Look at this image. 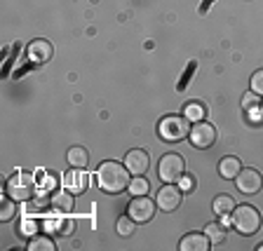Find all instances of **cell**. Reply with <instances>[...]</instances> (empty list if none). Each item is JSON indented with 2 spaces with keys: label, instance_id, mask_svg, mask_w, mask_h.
I'll list each match as a JSON object with an SVG mask.
<instances>
[{
  "label": "cell",
  "instance_id": "cell-1",
  "mask_svg": "<svg viewBox=\"0 0 263 251\" xmlns=\"http://www.w3.org/2000/svg\"><path fill=\"white\" fill-rule=\"evenodd\" d=\"M129 181H132V174L127 167H122L120 162H101L97 169V183L99 188L108 195H120L129 188Z\"/></svg>",
  "mask_w": 263,
  "mask_h": 251
},
{
  "label": "cell",
  "instance_id": "cell-2",
  "mask_svg": "<svg viewBox=\"0 0 263 251\" xmlns=\"http://www.w3.org/2000/svg\"><path fill=\"white\" fill-rule=\"evenodd\" d=\"M7 195L14 200V202H31L35 192H38V183H35V174H28V171H16L10 176L7 181Z\"/></svg>",
  "mask_w": 263,
  "mask_h": 251
},
{
  "label": "cell",
  "instance_id": "cell-3",
  "mask_svg": "<svg viewBox=\"0 0 263 251\" xmlns=\"http://www.w3.org/2000/svg\"><path fill=\"white\" fill-rule=\"evenodd\" d=\"M230 225L240 233V235H256L258 230H261V214H258L256 207L252 204H240L235 207L233 216H230Z\"/></svg>",
  "mask_w": 263,
  "mask_h": 251
},
{
  "label": "cell",
  "instance_id": "cell-4",
  "mask_svg": "<svg viewBox=\"0 0 263 251\" xmlns=\"http://www.w3.org/2000/svg\"><path fill=\"white\" fill-rule=\"evenodd\" d=\"M158 134L167 143H179L191 134V120L186 115H167L158 125Z\"/></svg>",
  "mask_w": 263,
  "mask_h": 251
},
{
  "label": "cell",
  "instance_id": "cell-5",
  "mask_svg": "<svg viewBox=\"0 0 263 251\" xmlns=\"http://www.w3.org/2000/svg\"><path fill=\"white\" fill-rule=\"evenodd\" d=\"M183 174H186V162H183L181 155L176 153L162 155V160L158 164V176L162 183H179L183 179Z\"/></svg>",
  "mask_w": 263,
  "mask_h": 251
},
{
  "label": "cell",
  "instance_id": "cell-6",
  "mask_svg": "<svg viewBox=\"0 0 263 251\" xmlns=\"http://www.w3.org/2000/svg\"><path fill=\"white\" fill-rule=\"evenodd\" d=\"M155 207H158V204H153V200H151V197L137 195V197H132V202L127 204V214H129L137 223H148V221L153 219Z\"/></svg>",
  "mask_w": 263,
  "mask_h": 251
},
{
  "label": "cell",
  "instance_id": "cell-7",
  "mask_svg": "<svg viewBox=\"0 0 263 251\" xmlns=\"http://www.w3.org/2000/svg\"><path fill=\"white\" fill-rule=\"evenodd\" d=\"M235 183H237V190L245 192V195H256L263 186V176L258 169H252V167H242L240 174L235 176Z\"/></svg>",
  "mask_w": 263,
  "mask_h": 251
},
{
  "label": "cell",
  "instance_id": "cell-8",
  "mask_svg": "<svg viewBox=\"0 0 263 251\" xmlns=\"http://www.w3.org/2000/svg\"><path fill=\"white\" fill-rule=\"evenodd\" d=\"M181 188L176 183H164L158 190V197H155V204H158L162 211H174V209L181 207Z\"/></svg>",
  "mask_w": 263,
  "mask_h": 251
},
{
  "label": "cell",
  "instance_id": "cell-9",
  "mask_svg": "<svg viewBox=\"0 0 263 251\" xmlns=\"http://www.w3.org/2000/svg\"><path fill=\"white\" fill-rule=\"evenodd\" d=\"M191 143L195 148H209V146H214V141H216V129H214L209 122H204V120H200V122H195V127L191 129Z\"/></svg>",
  "mask_w": 263,
  "mask_h": 251
},
{
  "label": "cell",
  "instance_id": "cell-10",
  "mask_svg": "<svg viewBox=\"0 0 263 251\" xmlns=\"http://www.w3.org/2000/svg\"><path fill=\"white\" fill-rule=\"evenodd\" d=\"M125 167L129 169L132 176H143L148 171V167H151V158H148V153L143 148H134V150L127 153Z\"/></svg>",
  "mask_w": 263,
  "mask_h": 251
},
{
  "label": "cell",
  "instance_id": "cell-11",
  "mask_svg": "<svg viewBox=\"0 0 263 251\" xmlns=\"http://www.w3.org/2000/svg\"><path fill=\"white\" fill-rule=\"evenodd\" d=\"M26 54H28V59H31L33 64H47V61L54 56V47H52L49 40L38 38V40H33V43L28 45Z\"/></svg>",
  "mask_w": 263,
  "mask_h": 251
},
{
  "label": "cell",
  "instance_id": "cell-12",
  "mask_svg": "<svg viewBox=\"0 0 263 251\" xmlns=\"http://www.w3.org/2000/svg\"><path fill=\"white\" fill-rule=\"evenodd\" d=\"M212 242L204 233H191L179 242V251H209Z\"/></svg>",
  "mask_w": 263,
  "mask_h": 251
},
{
  "label": "cell",
  "instance_id": "cell-13",
  "mask_svg": "<svg viewBox=\"0 0 263 251\" xmlns=\"http://www.w3.org/2000/svg\"><path fill=\"white\" fill-rule=\"evenodd\" d=\"M87 183H89V179H87V174L82 169H73V171H68V174L64 176V188H68V190L73 192V195H80V192H85L87 190Z\"/></svg>",
  "mask_w": 263,
  "mask_h": 251
},
{
  "label": "cell",
  "instance_id": "cell-14",
  "mask_svg": "<svg viewBox=\"0 0 263 251\" xmlns=\"http://www.w3.org/2000/svg\"><path fill=\"white\" fill-rule=\"evenodd\" d=\"M49 207L54 211H71L76 204H73V192L71 190H54L49 195Z\"/></svg>",
  "mask_w": 263,
  "mask_h": 251
},
{
  "label": "cell",
  "instance_id": "cell-15",
  "mask_svg": "<svg viewBox=\"0 0 263 251\" xmlns=\"http://www.w3.org/2000/svg\"><path fill=\"white\" fill-rule=\"evenodd\" d=\"M240 169H242V162L235 155H228V158H223L219 162V174H221V179H226V181H233L240 174Z\"/></svg>",
  "mask_w": 263,
  "mask_h": 251
},
{
  "label": "cell",
  "instance_id": "cell-16",
  "mask_svg": "<svg viewBox=\"0 0 263 251\" xmlns=\"http://www.w3.org/2000/svg\"><path fill=\"white\" fill-rule=\"evenodd\" d=\"M66 160H68V164H71L73 169H85L89 164V153L82 146H73L68 150V155H66Z\"/></svg>",
  "mask_w": 263,
  "mask_h": 251
},
{
  "label": "cell",
  "instance_id": "cell-17",
  "mask_svg": "<svg viewBox=\"0 0 263 251\" xmlns=\"http://www.w3.org/2000/svg\"><path fill=\"white\" fill-rule=\"evenodd\" d=\"M212 207H214V214H219V216H230V214L235 211V200L230 195H216L214 197V202H212Z\"/></svg>",
  "mask_w": 263,
  "mask_h": 251
},
{
  "label": "cell",
  "instance_id": "cell-18",
  "mask_svg": "<svg viewBox=\"0 0 263 251\" xmlns=\"http://www.w3.org/2000/svg\"><path fill=\"white\" fill-rule=\"evenodd\" d=\"M204 235L209 237L212 244H223L228 230H226V223H209V225H204Z\"/></svg>",
  "mask_w": 263,
  "mask_h": 251
},
{
  "label": "cell",
  "instance_id": "cell-19",
  "mask_svg": "<svg viewBox=\"0 0 263 251\" xmlns=\"http://www.w3.org/2000/svg\"><path fill=\"white\" fill-rule=\"evenodd\" d=\"M183 115H186L191 122H200V120H204L207 110H204V104H200V101H191V104L183 106Z\"/></svg>",
  "mask_w": 263,
  "mask_h": 251
},
{
  "label": "cell",
  "instance_id": "cell-20",
  "mask_svg": "<svg viewBox=\"0 0 263 251\" xmlns=\"http://www.w3.org/2000/svg\"><path fill=\"white\" fill-rule=\"evenodd\" d=\"M134 228H137V221L132 219L129 214H127V216H120V219H118V223H115V230H118V235H120V237L134 235Z\"/></svg>",
  "mask_w": 263,
  "mask_h": 251
},
{
  "label": "cell",
  "instance_id": "cell-21",
  "mask_svg": "<svg viewBox=\"0 0 263 251\" xmlns=\"http://www.w3.org/2000/svg\"><path fill=\"white\" fill-rule=\"evenodd\" d=\"M26 249H28V251H40V249H43V251H54L57 246H54V242L49 240V237H45V235H35L31 242H28Z\"/></svg>",
  "mask_w": 263,
  "mask_h": 251
},
{
  "label": "cell",
  "instance_id": "cell-22",
  "mask_svg": "<svg viewBox=\"0 0 263 251\" xmlns=\"http://www.w3.org/2000/svg\"><path fill=\"white\" fill-rule=\"evenodd\" d=\"M148 181L143 179V176H134V179L129 181V188H127V190L132 192V197H137V195H146L148 192Z\"/></svg>",
  "mask_w": 263,
  "mask_h": 251
},
{
  "label": "cell",
  "instance_id": "cell-23",
  "mask_svg": "<svg viewBox=\"0 0 263 251\" xmlns=\"http://www.w3.org/2000/svg\"><path fill=\"white\" fill-rule=\"evenodd\" d=\"M14 211H16L14 200H12V197H5V200H3V209H0V219H3V221H12Z\"/></svg>",
  "mask_w": 263,
  "mask_h": 251
},
{
  "label": "cell",
  "instance_id": "cell-24",
  "mask_svg": "<svg viewBox=\"0 0 263 251\" xmlns=\"http://www.w3.org/2000/svg\"><path fill=\"white\" fill-rule=\"evenodd\" d=\"M252 92L258 94V96H263V68L252 75Z\"/></svg>",
  "mask_w": 263,
  "mask_h": 251
},
{
  "label": "cell",
  "instance_id": "cell-25",
  "mask_svg": "<svg viewBox=\"0 0 263 251\" xmlns=\"http://www.w3.org/2000/svg\"><path fill=\"white\" fill-rule=\"evenodd\" d=\"M242 108L245 110L258 108V94H245V99H242Z\"/></svg>",
  "mask_w": 263,
  "mask_h": 251
},
{
  "label": "cell",
  "instance_id": "cell-26",
  "mask_svg": "<svg viewBox=\"0 0 263 251\" xmlns=\"http://www.w3.org/2000/svg\"><path fill=\"white\" fill-rule=\"evenodd\" d=\"M179 188H181V190H186V192H191L193 188H195V179H193V176H186V174H183V179L179 181Z\"/></svg>",
  "mask_w": 263,
  "mask_h": 251
},
{
  "label": "cell",
  "instance_id": "cell-27",
  "mask_svg": "<svg viewBox=\"0 0 263 251\" xmlns=\"http://www.w3.org/2000/svg\"><path fill=\"white\" fill-rule=\"evenodd\" d=\"M256 251H263V244H258V246H256Z\"/></svg>",
  "mask_w": 263,
  "mask_h": 251
},
{
  "label": "cell",
  "instance_id": "cell-28",
  "mask_svg": "<svg viewBox=\"0 0 263 251\" xmlns=\"http://www.w3.org/2000/svg\"><path fill=\"white\" fill-rule=\"evenodd\" d=\"M261 110H263V104H261Z\"/></svg>",
  "mask_w": 263,
  "mask_h": 251
}]
</instances>
